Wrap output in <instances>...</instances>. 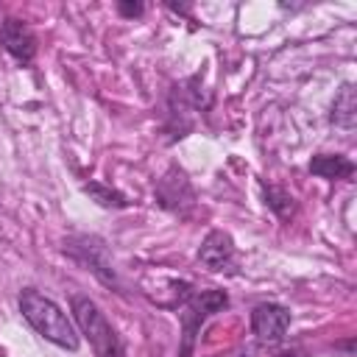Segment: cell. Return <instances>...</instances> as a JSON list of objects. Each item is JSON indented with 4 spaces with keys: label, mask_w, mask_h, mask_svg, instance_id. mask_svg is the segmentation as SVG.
<instances>
[{
    "label": "cell",
    "mask_w": 357,
    "mask_h": 357,
    "mask_svg": "<svg viewBox=\"0 0 357 357\" xmlns=\"http://www.w3.org/2000/svg\"><path fill=\"white\" fill-rule=\"evenodd\" d=\"M20 312L31 324V329L36 335H42L47 343H53L59 349H67V351H75L78 349V332H75L73 321L45 293H39L33 287H25L20 293Z\"/></svg>",
    "instance_id": "cell-1"
},
{
    "label": "cell",
    "mask_w": 357,
    "mask_h": 357,
    "mask_svg": "<svg viewBox=\"0 0 357 357\" xmlns=\"http://www.w3.org/2000/svg\"><path fill=\"white\" fill-rule=\"evenodd\" d=\"M73 304V315L75 324L81 329V335L89 340L95 357H126V346L123 337L114 332V326L109 324V318L103 315V310L84 293H75L70 298Z\"/></svg>",
    "instance_id": "cell-2"
},
{
    "label": "cell",
    "mask_w": 357,
    "mask_h": 357,
    "mask_svg": "<svg viewBox=\"0 0 357 357\" xmlns=\"http://www.w3.org/2000/svg\"><path fill=\"white\" fill-rule=\"evenodd\" d=\"M64 254L70 259H75L78 265H84L86 271H92L106 287L120 290L117 271H114L109 248H106V243L100 237H95V234H73V237L64 240Z\"/></svg>",
    "instance_id": "cell-3"
},
{
    "label": "cell",
    "mask_w": 357,
    "mask_h": 357,
    "mask_svg": "<svg viewBox=\"0 0 357 357\" xmlns=\"http://www.w3.org/2000/svg\"><path fill=\"white\" fill-rule=\"evenodd\" d=\"M229 307V296L223 290H201V293H192L181 310V335H184V343H181V357H190L192 354V343H195V335L201 329V324L206 318H212L215 312L226 310Z\"/></svg>",
    "instance_id": "cell-4"
},
{
    "label": "cell",
    "mask_w": 357,
    "mask_h": 357,
    "mask_svg": "<svg viewBox=\"0 0 357 357\" xmlns=\"http://www.w3.org/2000/svg\"><path fill=\"white\" fill-rule=\"evenodd\" d=\"M153 195H156V204L162 209H167L173 215H181V218L190 215V209L195 206V190H192L187 173L181 167H176V165H170L167 173L156 181Z\"/></svg>",
    "instance_id": "cell-5"
},
{
    "label": "cell",
    "mask_w": 357,
    "mask_h": 357,
    "mask_svg": "<svg viewBox=\"0 0 357 357\" xmlns=\"http://www.w3.org/2000/svg\"><path fill=\"white\" fill-rule=\"evenodd\" d=\"M290 326V310L276 301H262L251 310V332L262 346L282 343L284 332Z\"/></svg>",
    "instance_id": "cell-6"
},
{
    "label": "cell",
    "mask_w": 357,
    "mask_h": 357,
    "mask_svg": "<svg viewBox=\"0 0 357 357\" xmlns=\"http://www.w3.org/2000/svg\"><path fill=\"white\" fill-rule=\"evenodd\" d=\"M0 42H3L6 53L20 64H31L36 56V36L22 20H14V17L3 20L0 22Z\"/></svg>",
    "instance_id": "cell-7"
},
{
    "label": "cell",
    "mask_w": 357,
    "mask_h": 357,
    "mask_svg": "<svg viewBox=\"0 0 357 357\" xmlns=\"http://www.w3.org/2000/svg\"><path fill=\"white\" fill-rule=\"evenodd\" d=\"M198 262L209 271H229L234 262V243L226 231L215 229L204 237L201 248H198Z\"/></svg>",
    "instance_id": "cell-8"
},
{
    "label": "cell",
    "mask_w": 357,
    "mask_h": 357,
    "mask_svg": "<svg viewBox=\"0 0 357 357\" xmlns=\"http://www.w3.org/2000/svg\"><path fill=\"white\" fill-rule=\"evenodd\" d=\"M310 173L321 178H351L354 176V162L343 153H318L310 159Z\"/></svg>",
    "instance_id": "cell-9"
},
{
    "label": "cell",
    "mask_w": 357,
    "mask_h": 357,
    "mask_svg": "<svg viewBox=\"0 0 357 357\" xmlns=\"http://www.w3.org/2000/svg\"><path fill=\"white\" fill-rule=\"evenodd\" d=\"M329 120H332V126H337L343 131L354 128V123H357V89L351 84H343L340 92L335 95Z\"/></svg>",
    "instance_id": "cell-10"
},
{
    "label": "cell",
    "mask_w": 357,
    "mask_h": 357,
    "mask_svg": "<svg viewBox=\"0 0 357 357\" xmlns=\"http://www.w3.org/2000/svg\"><path fill=\"white\" fill-rule=\"evenodd\" d=\"M81 190H84L98 206H106V209H126V206H128V201H126V195H123L120 190H112V187H106V184H100V181H86Z\"/></svg>",
    "instance_id": "cell-11"
},
{
    "label": "cell",
    "mask_w": 357,
    "mask_h": 357,
    "mask_svg": "<svg viewBox=\"0 0 357 357\" xmlns=\"http://www.w3.org/2000/svg\"><path fill=\"white\" fill-rule=\"evenodd\" d=\"M265 204H268L282 220H287V218L296 212L293 195H290L287 190H282V187H268V184H265Z\"/></svg>",
    "instance_id": "cell-12"
},
{
    "label": "cell",
    "mask_w": 357,
    "mask_h": 357,
    "mask_svg": "<svg viewBox=\"0 0 357 357\" xmlns=\"http://www.w3.org/2000/svg\"><path fill=\"white\" fill-rule=\"evenodd\" d=\"M117 11L123 17H139L142 14V3H117Z\"/></svg>",
    "instance_id": "cell-13"
},
{
    "label": "cell",
    "mask_w": 357,
    "mask_h": 357,
    "mask_svg": "<svg viewBox=\"0 0 357 357\" xmlns=\"http://www.w3.org/2000/svg\"><path fill=\"white\" fill-rule=\"evenodd\" d=\"M273 357H304V351H298V349H284V351H279V354H273Z\"/></svg>",
    "instance_id": "cell-14"
}]
</instances>
